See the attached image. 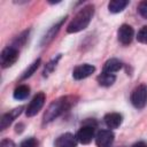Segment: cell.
Instances as JSON below:
<instances>
[{
    "mask_svg": "<svg viewBox=\"0 0 147 147\" xmlns=\"http://www.w3.org/2000/svg\"><path fill=\"white\" fill-rule=\"evenodd\" d=\"M38 146V141L36 138L31 137V138H28L25 140H23L20 145V147H37Z\"/></svg>",
    "mask_w": 147,
    "mask_h": 147,
    "instance_id": "cell-22",
    "label": "cell"
},
{
    "mask_svg": "<svg viewBox=\"0 0 147 147\" xmlns=\"http://www.w3.org/2000/svg\"><path fill=\"white\" fill-rule=\"evenodd\" d=\"M17 59H18V49L13 46H7L2 49V52L0 54L1 67L3 69L10 67L17 61Z\"/></svg>",
    "mask_w": 147,
    "mask_h": 147,
    "instance_id": "cell-4",
    "label": "cell"
},
{
    "mask_svg": "<svg viewBox=\"0 0 147 147\" xmlns=\"http://www.w3.org/2000/svg\"><path fill=\"white\" fill-rule=\"evenodd\" d=\"M96 80L99 83L100 86H103V87H109L111 86L115 80H116V76L114 74H106V72H102L101 75H99L96 77Z\"/></svg>",
    "mask_w": 147,
    "mask_h": 147,
    "instance_id": "cell-15",
    "label": "cell"
},
{
    "mask_svg": "<svg viewBox=\"0 0 147 147\" xmlns=\"http://www.w3.org/2000/svg\"><path fill=\"white\" fill-rule=\"evenodd\" d=\"M77 138L76 136H74L72 133H63L61 136H59L56 138V140L54 141L55 147H77Z\"/></svg>",
    "mask_w": 147,
    "mask_h": 147,
    "instance_id": "cell-11",
    "label": "cell"
},
{
    "mask_svg": "<svg viewBox=\"0 0 147 147\" xmlns=\"http://www.w3.org/2000/svg\"><path fill=\"white\" fill-rule=\"evenodd\" d=\"M76 138L83 145L90 144L92 141V139L95 138V136H94V126L93 125H83L78 130V132L76 133Z\"/></svg>",
    "mask_w": 147,
    "mask_h": 147,
    "instance_id": "cell-7",
    "label": "cell"
},
{
    "mask_svg": "<svg viewBox=\"0 0 147 147\" xmlns=\"http://www.w3.org/2000/svg\"><path fill=\"white\" fill-rule=\"evenodd\" d=\"M94 15V6L93 5H86L84 6L70 21V23L67 26L68 33H76L79 31H83L86 29Z\"/></svg>",
    "mask_w": 147,
    "mask_h": 147,
    "instance_id": "cell-2",
    "label": "cell"
},
{
    "mask_svg": "<svg viewBox=\"0 0 147 147\" xmlns=\"http://www.w3.org/2000/svg\"><path fill=\"white\" fill-rule=\"evenodd\" d=\"M134 37V30L131 25L129 24H122L117 31V38L121 44L123 45H129L131 44L132 39Z\"/></svg>",
    "mask_w": 147,
    "mask_h": 147,
    "instance_id": "cell-8",
    "label": "cell"
},
{
    "mask_svg": "<svg viewBox=\"0 0 147 147\" xmlns=\"http://www.w3.org/2000/svg\"><path fill=\"white\" fill-rule=\"evenodd\" d=\"M95 71V67L88 63H84V64H79L77 65L74 71H72V77L76 80H80L84 78H87L88 76H91L93 72Z\"/></svg>",
    "mask_w": 147,
    "mask_h": 147,
    "instance_id": "cell-9",
    "label": "cell"
},
{
    "mask_svg": "<svg viewBox=\"0 0 147 147\" xmlns=\"http://www.w3.org/2000/svg\"><path fill=\"white\" fill-rule=\"evenodd\" d=\"M131 103L137 109H142L147 103V86L145 84L138 85L131 93Z\"/></svg>",
    "mask_w": 147,
    "mask_h": 147,
    "instance_id": "cell-3",
    "label": "cell"
},
{
    "mask_svg": "<svg viewBox=\"0 0 147 147\" xmlns=\"http://www.w3.org/2000/svg\"><path fill=\"white\" fill-rule=\"evenodd\" d=\"M28 36H29V31H23L20 36H17V38L14 40L13 42V47L17 48V47H21L22 45H24V42L26 41L28 39Z\"/></svg>",
    "mask_w": 147,
    "mask_h": 147,
    "instance_id": "cell-20",
    "label": "cell"
},
{
    "mask_svg": "<svg viewBox=\"0 0 147 147\" xmlns=\"http://www.w3.org/2000/svg\"><path fill=\"white\" fill-rule=\"evenodd\" d=\"M65 18H67V16L65 17H62L59 22H56L55 24H53L49 29H48V31L45 33V36L42 37V39H41V42H40V45L41 46H46V45H48L54 38H55V36L57 34V32L60 31V29H61V26L63 25V23H64V21H65Z\"/></svg>",
    "mask_w": 147,
    "mask_h": 147,
    "instance_id": "cell-10",
    "label": "cell"
},
{
    "mask_svg": "<svg viewBox=\"0 0 147 147\" xmlns=\"http://www.w3.org/2000/svg\"><path fill=\"white\" fill-rule=\"evenodd\" d=\"M105 123L106 125L109 127V130L111 129H117L122 122H123V116L119 113H109L105 116Z\"/></svg>",
    "mask_w": 147,
    "mask_h": 147,
    "instance_id": "cell-13",
    "label": "cell"
},
{
    "mask_svg": "<svg viewBox=\"0 0 147 147\" xmlns=\"http://www.w3.org/2000/svg\"><path fill=\"white\" fill-rule=\"evenodd\" d=\"M45 100H46L45 93H42V92L37 93L33 96V99L30 101V103H29V106H28V108L25 110V115L28 117H32V116L37 115L40 111V109L42 108V106L45 103Z\"/></svg>",
    "mask_w": 147,
    "mask_h": 147,
    "instance_id": "cell-5",
    "label": "cell"
},
{
    "mask_svg": "<svg viewBox=\"0 0 147 147\" xmlns=\"http://www.w3.org/2000/svg\"><path fill=\"white\" fill-rule=\"evenodd\" d=\"M115 136L111 130H100L95 134L96 147H111Z\"/></svg>",
    "mask_w": 147,
    "mask_h": 147,
    "instance_id": "cell-6",
    "label": "cell"
},
{
    "mask_svg": "<svg viewBox=\"0 0 147 147\" xmlns=\"http://www.w3.org/2000/svg\"><path fill=\"white\" fill-rule=\"evenodd\" d=\"M61 59V54H59L56 57H54V59H52L46 65H45V69H44V71H42V75H44V77H46V76H48L54 69H55V67H56V64H57V62H59V60Z\"/></svg>",
    "mask_w": 147,
    "mask_h": 147,
    "instance_id": "cell-19",
    "label": "cell"
},
{
    "mask_svg": "<svg viewBox=\"0 0 147 147\" xmlns=\"http://www.w3.org/2000/svg\"><path fill=\"white\" fill-rule=\"evenodd\" d=\"M75 103H76V96H72V95H65L54 100L48 106V108L44 114V117H42L44 124H47L54 121L55 118H57L59 116L68 111Z\"/></svg>",
    "mask_w": 147,
    "mask_h": 147,
    "instance_id": "cell-1",
    "label": "cell"
},
{
    "mask_svg": "<svg viewBox=\"0 0 147 147\" xmlns=\"http://www.w3.org/2000/svg\"><path fill=\"white\" fill-rule=\"evenodd\" d=\"M129 5L127 0H111L108 3V9L110 13H121L126 6Z\"/></svg>",
    "mask_w": 147,
    "mask_h": 147,
    "instance_id": "cell-16",
    "label": "cell"
},
{
    "mask_svg": "<svg viewBox=\"0 0 147 147\" xmlns=\"http://www.w3.org/2000/svg\"><path fill=\"white\" fill-rule=\"evenodd\" d=\"M132 147H147V144L145 141H138L132 145Z\"/></svg>",
    "mask_w": 147,
    "mask_h": 147,
    "instance_id": "cell-25",
    "label": "cell"
},
{
    "mask_svg": "<svg viewBox=\"0 0 147 147\" xmlns=\"http://www.w3.org/2000/svg\"><path fill=\"white\" fill-rule=\"evenodd\" d=\"M0 147H16L15 142L10 139H3L0 142Z\"/></svg>",
    "mask_w": 147,
    "mask_h": 147,
    "instance_id": "cell-24",
    "label": "cell"
},
{
    "mask_svg": "<svg viewBox=\"0 0 147 147\" xmlns=\"http://www.w3.org/2000/svg\"><path fill=\"white\" fill-rule=\"evenodd\" d=\"M40 63H41V60L40 59H37V60H34L28 68H26V70L22 74V76H21V80H24V79H26V78H29V77H31L34 72H36V70L39 68V65H40Z\"/></svg>",
    "mask_w": 147,
    "mask_h": 147,
    "instance_id": "cell-18",
    "label": "cell"
},
{
    "mask_svg": "<svg viewBox=\"0 0 147 147\" xmlns=\"http://www.w3.org/2000/svg\"><path fill=\"white\" fill-rule=\"evenodd\" d=\"M30 94V87L28 85H20L14 90V98L16 100H25Z\"/></svg>",
    "mask_w": 147,
    "mask_h": 147,
    "instance_id": "cell-17",
    "label": "cell"
},
{
    "mask_svg": "<svg viewBox=\"0 0 147 147\" xmlns=\"http://www.w3.org/2000/svg\"><path fill=\"white\" fill-rule=\"evenodd\" d=\"M122 68V62L117 59H109L108 61H106V63L103 64L102 68V72L106 74H114L117 72L119 69Z\"/></svg>",
    "mask_w": 147,
    "mask_h": 147,
    "instance_id": "cell-14",
    "label": "cell"
},
{
    "mask_svg": "<svg viewBox=\"0 0 147 147\" xmlns=\"http://www.w3.org/2000/svg\"><path fill=\"white\" fill-rule=\"evenodd\" d=\"M138 11L139 14L147 20V0L146 1H141L139 5H138Z\"/></svg>",
    "mask_w": 147,
    "mask_h": 147,
    "instance_id": "cell-23",
    "label": "cell"
},
{
    "mask_svg": "<svg viewBox=\"0 0 147 147\" xmlns=\"http://www.w3.org/2000/svg\"><path fill=\"white\" fill-rule=\"evenodd\" d=\"M137 40L142 44H147V25L142 26L137 34Z\"/></svg>",
    "mask_w": 147,
    "mask_h": 147,
    "instance_id": "cell-21",
    "label": "cell"
},
{
    "mask_svg": "<svg viewBox=\"0 0 147 147\" xmlns=\"http://www.w3.org/2000/svg\"><path fill=\"white\" fill-rule=\"evenodd\" d=\"M22 110H23V107L20 106V107H17V108H14L13 110H10V111L3 114L2 117H1V119H0V130L7 129V127L13 123V121H14L16 117H18V116L21 115Z\"/></svg>",
    "mask_w": 147,
    "mask_h": 147,
    "instance_id": "cell-12",
    "label": "cell"
}]
</instances>
